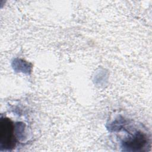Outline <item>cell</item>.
Returning <instances> with one entry per match:
<instances>
[{"instance_id":"6da1fadb","label":"cell","mask_w":152,"mask_h":152,"mask_svg":"<svg viewBox=\"0 0 152 152\" xmlns=\"http://www.w3.org/2000/svg\"><path fill=\"white\" fill-rule=\"evenodd\" d=\"M12 124L9 119H5L1 122V142L5 143V147L7 148H12L15 146V138L14 134Z\"/></svg>"}]
</instances>
